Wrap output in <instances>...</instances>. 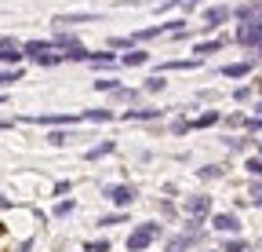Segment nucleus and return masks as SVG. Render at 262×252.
<instances>
[{
    "label": "nucleus",
    "mask_w": 262,
    "mask_h": 252,
    "mask_svg": "<svg viewBox=\"0 0 262 252\" xmlns=\"http://www.w3.org/2000/svg\"><path fill=\"white\" fill-rule=\"evenodd\" d=\"M55 212H58V216H70V212H73V201H62V205H58Z\"/></svg>",
    "instance_id": "cd10ccee"
},
{
    "label": "nucleus",
    "mask_w": 262,
    "mask_h": 252,
    "mask_svg": "<svg viewBox=\"0 0 262 252\" xmlns=\"http://www.w3.org/2000/svg\"><path fill=\"white\" fill-rule=\"evenodd\" d=\"M258 41H262V22H241L237 44H241V48H255Z\"/></svg>",
    "instance_id": "7ed1b4c3"
},
{
    "label": "nucleus",
    "mask_w": 262,
    "mask_h": 252,
    "mask_svg": "<svg viewBox=\"0 0 262 252\" xmlns=\"http://www.w3.org/2000/svg\"><path fill=\"white\" fill-rule=\"evenodd\" d=\"M219 48H222L219 41H204V44H196V55H215Z\"/></svg>",
    "instance_id": "dca6fc26"
},
{
    "label": "nucleus",
    "mask_w": 262,
    "mask_h": 252,
    "mask_svg": "<svg viewBox=\"0 0 262 252\" xmlns=\"http://www.w3.org/2000/svg\"><path fill=\"white\" fill-rule=\"evenodd\" d=\"M196 176H201V179H219V176H222V168H215V165H208V168H201V172H196Z\"/></svg>",
    "instance_id": "412c9836"
},
{
    "label": "nucleus",
    "mask_w": 262,
    "mask_h": 252,
    "mask_svg": "<svg viewBox=\"0 0 262 252\" xmlns=\"http://www.w3.org/2000/svg\"><path fill=\"white\" fill-rule=\"evenodd\" d=\"M0 103H4V95H0Z\"/></svg>",
    "instance_id": "2f4dec72"
},
{
    "label": "nucleus",
    "mask_w": 262,
    "mask_h": 252,
    "mask_svg": "<svg viewBox=\"0 0 262 252\" xmlns=\"http://www.w3.org/2000/svg\"><path fill=\"white\" fill-rule=\"evenodd\" d=\"M124 117H127V121H157L160 110H127Z\"/></svg>",
    "instance_id": "9d476101"
},
{
    "label": "nucleus",
    "mask_w": 262,
    "mask_h": 252,
    "mask_svg": "<svg viewBox=\"0 0 262 252\" xmlns=\"http://www.w3.org/2000/svg\"><path fill=\"white\" fill-rule=\"evenodd\" d=\"M251 73V62H233V66H222V77H244Z\"/></svg>",
    "instance_id": "1a4fd4ad"
},
{
    "label": "nucleus",
    "mask_w": 262,
    "mask_h": 252,
    "mask_svg": "<svg viewBox=\"0 0 262 252\" xmlns=\"http://www.w3.org/2000/svg\"><path fill=\"white\" fill-rule=\"evenodd\" d=\"M66 59H73V62H84V59H88V51H84L80 44H70V51H66Z\"/></svg>",
    "instance_id": "a211bd4d"
},
{
    "label": "nucleus",
    "mask_w": 262,
    "mask_h": 252,
    "mask_svg": "<svg viewBox=\"0 0 262 252\" xmlns=\"http://www.w3.org/2000/svg\"><path fill=\"white\" fill-rule=\"evenodd\" d=\"M106 153H113V143H110V139L98 143V146H91V150H88V161H98V157H106Z\"/></svg>",
    "instance_id": "9b49d317"
},
{
    "label": "nucleus",
    "mask_w": 262,
    "mask_h": 252,
    "mask_svg": "<svg viewBox=\"0 0 262 252\" xmlns=\"http://www.w3.org/2000/svg\"><path fill=\"white\" fill-rule=\"evenodd\" d=\"M244 168H248L251 176H262V157H251V161H244Z\"/></svg>",
    "instance_id": "aec40b11"
},
{
    "label": "nucleus",
    "mask_w": 262,
    "mask_h": 252,
    "mask_svg": "<svg viewBox=\"0 0 262 252\" xmlns=\"http://www.w3.org/2000/svg\"><path fill=\"white\" fill-rule=\"evenodd\" d=\"M258 51H262V41H258Z\"/></svg>",
    "instance_id": "7c9ffc66"
},
{
    "label": "nucleus",
    "mask_w": 262,
    "mask_h": 252,
    "mask_svg": "<svg viewBox=\"0 0 262 252\" xmlns=\"http://www.w3.org/2000/svg\"><path fill=\"white\" fill-rule=\"evenodd\" d=\"M146 88H149V91H160V88H164V81H160V77H149V81H146Z\"/></svg>",
    "instance_id": "bb28decb"
},
{
    "label": "nucleus",
    "mask_w": 262,
    "mask_h": 252,
    "mask_svg": "<svg viewBox=\"0 0 262 252\" xmlns=\"http://www.w3.org/2000/svg\"><path fill=\"white\" fill-rule=\"evenodd\" d=\"M22 59V51L11 44V41H4V51H0V62H18Z\"/></svg>",
    "instance_id": "f8f14e48"
},
{
    "label": "nucleus",
    "mask_w": 262,
    "mask_h": 252,
    "mask_svg": "<svg viewBox=\"0 0 262 252\" xmlns=\"http://www.w3.org/2000/svg\"><path fill=\"white\" fill-rule=\"evenodd\" d=\"M229 18V8H208L204 11V26H219V22H226Z\"/></svg>",
    "instance_id": "0eeeda50"
},
{
    "label": "nucleus",
    "mask_w": 262,
    "mask_h": 252,
    "mask_svg": "<svg viewBox=\"0 0 262 252\" xmlns=\"http://www.w3.org/2000/svg\"><path fill=\"white\" fill-rule=\"evenodd\" d=\"M95 88H98V91H117V81L102 77V81H95Z\"/></svg>",
    "instance_id": "4be33fe9"
},
{
    "label": "nucleus",
    "mask_w": 262,
    "mask_h": 252,
    "mask_svg": "<svg viewBox=\"0 0 262 252\" xmlns=\"http://www.w3.org/2000/svg\"><path fill=\"white\" fill-rule=\"evenodd\" d=\"M157 234H160L157 223H142L139 230H131V234H127V252H142V248H149Z\"/></svg>",
    "instance_id": "f257e3e1"
},
{
    "label": "nucleus",
    "mask_w": 262,
    "mask_h": 252,
    "mask_svg": "<svg viewBox=\"0 0 262 252\" xmlns=\"http://www.w3.org/2000/svg\"><path fill=\"white\" fill-rule=\"evenodd\" d=\"M255 110H258V113H262V103H258V106H255Z\"/></svg>",
    "instance_id": "c756f323"
},
{
    "label": "nucleus",
    "mask_w": 262,
    "mask_h": 252,
    "mask_svg": "<svg viewBox=\"0 0 262 252\" xmlns=\"http://www.w3.org/2000/svg\"><path fill=\"white\" fill-rule=\"evenodd\" d=\"M106 198H110L113 205H131V201H135V186H124V183L106 186Z\"/></svg>",
    "instance_id": "39448f33"
},
{
    "label": "nucleus",
    "mask_w": 262,
    "mask_h": 252,
    "mask_svg": "<svg viewBox=\"0 0 262 252\" xmlns=\"http://www.w3.org/2000/svg\"><path fill=\"white\" fill-rule=\"evenodd\" d=\"M248 198H251L255 205H262V179H255V183H251V190H248Z\"/></svg>",
    "instance_id": "6ab92c4d"
},
{
    "label": "nucleus",
    "mask_w": 262,
    "mask_h": 252,
    "mask_svg": "<svg viewBox=\"0 0 262 252\" xmlns=\"http://www.w3.org/2000/svg\"><path fill=\"white\" fill-rule=\"evenodd\" d=\"M226 252H244V241H237V238L226 241Z\"/></svg>",
    "instance_id": "a878e982"
},
{
    "label": "nucleus",
    "mask_w": 262,
    "mask_h": 252,
    "mask_svg": "<svg viewBox=\"0 0 262 252\" xmlns=\"http://www.w3.org/2000/svg\"><path fill=\"white\" fill-rule=\"evenodd\" d=\"M26 55H33L37 66H58V59H62V55H51V44L48 41H29L26 44Z\"/></svg>",
    "instance_id": "f03ea898"
},
{
    "label": "nucleus",
    "mask_w": 262,
    "mask_h": 252,
    "mask_svg": "<svg viewBox=\"0 0 262 252\" xmlns=\"http://www.w3.org/2000/svg\"><path fill=\"white\" fill-rule=\"evenodd\" d=\"M219 113H204V117H196V128H208V124H215Z\"/></svg>",
    "instance_id": "b1692460"
},
{
    "label": "nucleus",
    "mask_w": 262,
    "mask_h": 252,
    "mask_svg": "<svg viewBox=\"0 0 262 252\" xmlns=\"http://www.w3.org/2000/svg\"><path fill=\"white\" fill-rule=\"evenodd\" d=\"M124 219L127 216H102V219H98V227H113V223H124Z\"/></svg>",
    "instance_id": "5701e85b"
},
{
    "label": "nucleus",
    "mask_w": 262,
    "mask_h": 252,
    "mask_svg": "<svg viewBox=\"0 0 262 252\" xmlns=\"http://www.w3.org/2000/svg\"><path fill=\"white\" fill-rule=\"evenodd\" d=\"M146 59H149L146 51H127V55H124L120 62H124V66H142V62H146Z\"/></svg>",
    "instance_id": "ddd939ff"
},
{
    "label": "nucleus",
    "mask_w": 262,
    "mask_h": 252,
    "mask_svg": "<svg viewBox=\"0 0 262 252\" xmlns=\"http://www.w3.org/2000/svg\"><path fill=\"white\" fill-rule=\"evenodd\" d=\"M77 22H98L95 15H55V26H77Z\"/></svg>",
    "instance_id": "6e6552de"
},
{
    "label": "nucleus",
    "mask_w": 262,
    "mask_h": 252,
    "mask_svg": "<svg viewBox=\"0 0 262 252\" xmlns=\"http://www.w3.org/2000/svg\"><path fill=\"white\" fill-rule=\"evenodd\" d=\"M88 252H110V241H95V245H91Z\"/></svg>",
    "instance_id": "c85d7f7f"
},
{
    "label": "nucleus",
    "mask_w": 262,
    "mask_h": 252,
    "mask_svg": "<svg viewBox=\"0 0 262 252\" xmlns=\"http://www.w3.org/2000/svg\"><path fill=\"white\" fill-rule=\"evenodd\" d=\"M208 212H211V198H204V194L186 198V216H189V219H196V223H201Z\"/></svg>",
    "instance_id": "20e7f679"
},
{
    "label": "nucleus",
    "mask_w": 262,
    "mask_h": 252,
    "mask_svg": "<svg viewBox=\"0 0 262 252\" xmlns=\"http://www.w3.org/2000/svg\"><path fill=\"white\" fill-rule=\"evenodd\" d=\"M211 227H215V230H222V234H233V230H241V219H237L233 212H215Z\"/></svg>",
    "instance_id": "423d86ee"
},
{
    "label": "nucleus",
    "mask_w": 262,
    "mask_h": 252,
    "mask_svg": "<svg viewBox=\"0 0 262 252\" xmlns=\"http://www.w3.org/2000/svg\"><path fill=\"white\" fill-rule=\"evenodd\" d=\"M88 121H110V110H91V113H84Z\"/></svg>",
    "instance_id": "393cba45"
},
{
    "label": "nucleus",
    "mask_w": 262,
    "mask_h": 252,
    "mask_svg": "<svg viewBox=\"0 0 262 252\" xmlns=\"http://www.w3.org/2000/svg\"><path fill=\"white\" fill-rule=\"evenodd\" d=\"M15 81H22V70H0V88H8Z\"/></svg>",
    "instance_id": "4468645a"
},
{
    "label": "nucleus",
    "mask_w": 262,
    "mask_h": 252,
    "mask_svg": "<svg viewBox=\"0 0 262 252\" xmlns=\"http://www.w3.org/2000/svg\"><path fill=\"white\" fill-rule=\"evenodd\" d=\"M193 66H196V59H189V62H186V59H175V62H168L164 70H193Z\"/></svg>",
    "instance_id": "f3484780"
},
{
    "label": "nucleus",
    "mask_w": 262,
    "mask_h": 252,
    "mask_svg": "<svg viewBox=\"0 0 262 252\" xmlns=\"http://www.w3.org/2000/svg\"><path fill=\"white\" fill-rule=\"evenodd\" d=\"M189 245H193V241H189V238L182 234V238H171V241H168V252H186Z\"/></svg>",
    "instance_id": "2eb2a0df"
}]
</instances>
